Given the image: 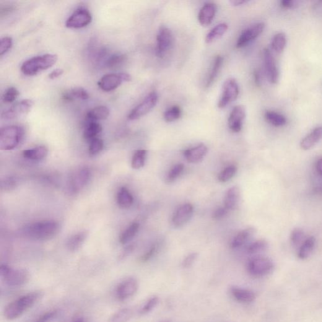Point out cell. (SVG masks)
Segmentation results:
<instances>
[{
	"label": "cell",
	"instance_id": "ac0fdd59",
	"mask_svg": "<svg viewBox=\"0 0 322 322\" xmlns=\"http://www.w3.org/2000/svg\"><path fill=\"white\" fill-rule=\"evenodd\" d=\"M193 214V207L186 204L179 207L173 215L172 222L176 227H181L186 224L191 219Z\"/></svg>",
	"mask_w": 322,
	"mask_h": 322
},
{
	"label": "cell",
	"instance_id": "52a82bcc",
	"mask_svg": "<svg viewBox=\"0 0 322 322\" xmlns=\"http://www.w3.org/2000/svg\"><path fill=\"white\" fill-rule=\"evenodd\" d=\"M131 75L126 72L108 74L101 77L98 85L104 92H110L120 87L122 83L131 82Z\"/></svg>",
	"mask_w": 322,
	"mask_h": 322
},
{
	"label": "cell",
	"instance_id": "5bb4252c",
	"mask_svg": "<svg viewBox=\"0 0 322 322\" xmlns=\"http://www.w3.org/2000/svg\"><path fill=\"white\" fill-rule=\"evenodd\" d=\"M92 20V14L89 10L85 8H79L67 20L66 26L70 28H83L89 25Z\"/></svg>",
	"mask_w": 322,
	"mask_h": 322
},
{
	"label": "cell",
	"instance_id": "ab89813d",
	"mask_svg": "<svg viewBox=\"0 0 322 322\" xmlns=\"http://www.w3.org/2000/svg\"><path fill=\"white\" fill-rule=\"evenodd\" d=\"M181 115V110L180 106H173L168 109L164 114V118L167 122H172L178 120Z\"/></svg>",
	"mask_w": 322,
	"mask_h": 322
},
{
	"label": "cell",
	"instance_id": "f6af8a7d",
	"mask_svg": "<svg viewBox=\"0 0 322 322\" xmlns=\"http://www.w3.org/2000/svg\"><path fill=\"white\" fill-rule=\"evenodd\" d=\"M305 233L300 228H296L293 230L291 234V242H292V245L295 247H298L302 246V244L305 241Z\"/></svg>",
	"mask_w": 322,
	"mask_h": 322
},
{
	"label": "cell",
	"instance_id": "f1b7e54d",
	"mask_svg": "<svg viewBox=\"0 0 322 322\" xmlns=\"http://www.w3.org/2000/svg\"><path fill=\"white\" fill-rule=\"evenodd\" d=\"M102 131V127L99 123L95 121H90L86 126L83 137L87 141H92L97 138L98 134Z\"/></svg>",
	"mask_w": 322,
	"mask_h": 322
},
{
	"label": "cell",
	"instance_id": "9f6ffc18",
	"mask_svg": "<svg viewBox=\"0 0 322 322\" xmlns=\"http://www.w3.org/2000/svg\"><path fill=\"white\" fill-rule=\"evenodd\" d=\"M64 73V70L60 68L54 69L52 71L50 74H49V78L51 79H54L58 78L59 76H62Z\"/></svg>",
	"mask_w": 322,
	"mask_h": 322
},
{
	"label": "cell",
	"instance_id": "6da1fadb",
	"mask_svg": "<svg viewBox=\"0 0 322 322\" xmlns=\"http://www.w3.org/2000/svg\"><path fill=\"white\" fill-rule=\"evenodd\" d=\"M60 231V225L54 220H44L25 225L23 235L31 239L46 240L54 238Z\"/></svg>",
	"mask_w": 322,
	"mask_h": 322
},
{
	"label": "cell",
	"instance_id": "8992f818",
	"mask_svg": "<svg viewBox=\"0 0 322 322\" xmlns=\"http://www.w3.org/2000/svg\"><path fill=\"white\" fill-rule=\"evenodd\" d=\"M247 269L252 276L262 277L271 273L274 269V264L269 258L256 257L248 262Z\"/></svg>",
	"mask_w": 322,
	"mask_h": 322
},
{
	"label": "cell",
	"instance_id": "d6986e66",
	"mask_svg": "<svg viewBox=\"0 0 322 322\" xmlns=\"http://www.w3.org/2000/svg\"><path fill=\"white\" fill-rule=\"evenodd\" d=\"M217 5L213 3H207L202 8L198 14V21L202 26L211 24L216 14Z\"/></svg>",
	"mask_w": 322,
	"mask_h": 322
},
{
	"label": "cell",
	"instance_id": "8d00e7d4",
	"mask_svg": "<svg viewBox=\"0 0 322 322\" xmlns=\"http://www.w3.org/2000/svg\"><path fill=\"white\" fill-rule=\"evenodd\" d=\"M287 45V36L283 32L277 33L272 38L271 47L272 49L276 53H281L285 50Z\"/></svg>",
	"mask_w": 322,
	"mask_h": 322
},
{
	"label": "cell",
	"instance_id": "7bdbcfd3",
	"mask_svg": "<svg viewBox=\"0 0 322 322\" xmlns=\"http://www.w3.org/2000/svg\"><path fill=\"white\" fill-rule=\"evenodd\" d=\"M237 168L235 166H230L223 170L219 174V180L222 183H225L232 179L237 173Z\"/></svg>",
	"mask_w": 322,
	"mask_h": 322
},
{
	"label": "cell",
	"instance_id": "ba28073f",
	"mask_svg": "<svg viewBox=\"0 0 322 322\" xmlns=\"http://www.w3.org/2000/svg\"><path fill=\"white\" fill-rule=\"evenodd\" d=\"M91 171L87 168H80L71 174L68 181V189L71 193H78L90 181Z\"/></svg>",
	"mask_w": 322,
	"mask_h": 322
},
{
	"label": "cell",
	"instance_id": "83f0119b",
	"mask_svg": "<svg viewBox=\"0 0 322 322\" xmlns=\"http://www.w3.org/2000/svg\"><path fill=\"white\" fill-rule=\"evenodd\" d=\"M110 115V110L105 106H98L93 108L87 113V118L90 121L105 120Z\"/></svg>",
	"mask_w": 322,
	"mask_h": 322
},
{
	"label": "cell",
	"instance_id": "ffe728a7",
	"mask_svg": "<svg viewBox=\"0 0 322 322\" xmlns=\"http://www.w3.org/2000/svg\"><path fill=\"white\" fill-rule=\"evenodd\" d=\"M208 152V147L205 144H199L191 149L184 150V155L191 163H198L204 159Z\"/></svg>",
	"mask_w": 322,
	"mask_h": 322
},
{
	"label": "cell",
	"instance_id": "8fae6325",
	"mask_svg": "<svg viewBox=\"0 0 322 322\" xmlns=\"http://www.w3.org/2000/svg\"><path fill=\"white\" fill-rule=\"evenodd\" d=\"M158 100V95L155 92L150 93L139 105L135 107L129 114V120H135L142 117L156 105Z\"/></svg>",
	"mask_w": 322,
	"mask_h": 322
},
{
	"label": "cell",
	"instance_id": "be15d7a7",
	"mask_svg": "<svg viewBox=\"0 0 322 322\" xmlns=\"http://www.w3.org/2000/svg\"><path fill=\"white\" fill-rule=\"evenodd\" d=\"M160 322H172V321H171V320H167L161 321Z\"/></svg>",
	"mask_w": 322,
	"mask_h": 322
},
{
	"label": "cell",
	"instance_id": "e575fe53",
	"mask_svg": "<svg viewBox=\"0 0 322 322\" xmlns=\"http://www.w3.org/2000/svg\"><path fill=\"white\" fill-rule=\"evenodd\" d=\"M223 62V58L221 56H217L215 58L214 64L212 67L211 71H210L209 77L207 80L206 87L209 88L211 87L213 83L216 79L218 74H219L220 69L222 68Z\"/></svg>",
	"mask_w": 322,
	"mask_h": 322
},
{
	"label": "cell",
	"instance_id": "484cf974",
	"mask_svg": "<svg viewBox=\"0 0 322 322\" xmlns=\"http://www.w3.org/2000/svg\"><path fill=\"white\" fill-rule=\"evenodd\" d=\"M87 232L83 231L71 236L67 240L66 247L70 251L74 252L78 250L83 243L87 239Z\"/></svg>",
	"mask_w": 322,
	"mask_h": 322
},
{
	"label": "cell",
	"instance_id": "11a10c76",
	"mask_svg": "<svg viewBox=\"0 0 322 322\" xmlns=\"http://www.w3.org/2000/svg\"><path fill=\"white\" fill-rule=\"evenodd\" d=\"M157 250L156 246L154 245L150 249V250L147 252V253H145L144 256H143L141 258V261L142 262H146L148 260H149L150 258H152L153 256L154 255L155 252Z\"/></svg>",
	"mask_w": 322,
	"mask_h": 322
},
{
	"label": "cell",
	"instance_id": "cb8c5ba5",
	"mask_svg": "<svg viewBox=\"0 0 322 322\" xmlns=\"http://www.w3.org/2000/svg\"><path fill=\"white\" fill-rule=\"evenodd\" d=\"M240 199V190L238 186H233L228 189L224 198L225 208L228 210L237 207Z\"/></svg>",
	"mask_w": 322,
	"mask_h": 322
},
{
	"label": "cell",
	"instance_id": "680465c9",
	"mask_svg": "<svg viewBox=\"0 0 322 322\" xmlns=\"http://www.w3.org/2000/svg\"><path fill=\"white\" fill-rule=\"evenodd\" d=\"M254 79H255L256 85H261V74L260 73H259V71H256L255 72H254Z\"/></svg>",
	"mask_w": 322,
	"mask_h": 322
},
{
	"label": "cell",
	"instance_id": "7a4b0ae2",
	"mask_svg": "<svg viewBox=\"0 0 322 322\" xmlns=\"http://www.w3.org/2000/svg\"><path fill=\"white\" fill-rule=\"evenodd\" d=\"M43 296L41 292H31L13 301L5 309V317L9 320L19 318L26 311L34 305Z\"/></svg>",
	"mask_w": 322,
	"mask_h": 322
},
{
	"label": "cell",
	"instance_id": "ee69618b",
	"mask_svg": "<svg viewBox=\"0 0 322 322\" xmlns=\"http://www.w3.org/2000/svg\"><path fill=\"white\" fill-rule=\"evenodd\" d=\"M126 61V56L122 54H114L111 56L106 62V66L109 68H116Z\"/></svg>",
	"mask_w": 322,
	"mask_h": 322
},
{
	"label": "cell",
	"instance_id": "c3c4849f",
	"mask_svg": "<svg viewBox=\"0 0 322 322\" xmlns=\"http://www.w3.org/2000/svg\"><path fill=\"white\" fill-rule=\"evenodd\" d=\"M13 40L12 38L7 36L2 38L0 41V55H4L7 52H9L12 48Z\"/></svg>",
	"mask_w": 322,
	"mask_h": 322
},
{
	"label": "cell",
	"instance_id": "94428289",
	"mask_svg": "<svg viewBox=\"0 0 322 322\" xmlns=\"http://www.w3.org/2000/svg\"><path fill=\"white\" fill-rule=\"evenodd\" d=\"M320 176V181H317V183L315 184V189L318 191H322V176Z\"/></svg>",
	"mask_w": 322,
	"mask_h": 322
},
{
	"label": "cell",
	"instance_id": "e0dca14e",
	"mask_svg": "<svg viewBox=\"0 0 322 322\" xmlns=\"http://www.w3.org/2000/svg\"><path fill=\"white\" fill-rule=\"evenodd\" d=\"M246 108L243 105H237L233 108L228 118V127L233 132H239L243 129L246 118Z\"/></svg>",
	"mask_w": 322,
	"mask_h": 322
},
{
	"label": "cell",
	"instance_id": "9c48e42d",
	"mask_svg": "<svg viewBox=\"0 0 322 322\" xmlns=\"http://www.w3.org/2000/svg\"><path fill=\"white\" fill-rule=\"evenodd\" d=\"M238 94L239 88L237 80L234 78L227 79L223 83L221 97L218 103V106L220 108L226 107L228 104L237 99Z\"/></svg>",
	"mask_w": 322,
	"mask_h": 322
},
{
	"label": "cell",
	"instance_id": "60d3db41",
	"mask_svg": "<svg viewBox=\"0 0 322 322\" xmlns=\"http://www.w3.org/2000/svg\"><path fill=\"white\" fill-rule=\"evenodd\" d=\"M158 303H159V298L157 297L154 296L150 298L140 309L139 313L140 315H144L150 312L157 306Z\"/></svg>",
	"mask_w": 322,
	"mask_h": 322
},
{
	"label": "cell",
	"instance_id": "277c9868",
	"mask_svg": "<svg viewBox=\"0 0 322 322\" xmlns=\"http://www.w3.org/2000/svg\"><path fill=\"white\" fill-rule=\"evenodd\" d=\"M23 129L17 126L4 127L0 131V149L4 150L14 149L23 138Z\"/></svg>",
	"mask_w": 322,
	"mask_h": 322
},
{
	"label": "cell",
	"instance_id": "91938a15",
	"mask_svg": "<svg viewBox=\"0 0 322 322\" xmlns=\"http://www.w3.org/2000/svg\"><path fill=\"white\" fill-rule=\"evenodd\" d=\"M230 2L233 6H239V5L245 4L248 2L245 1V0H232Z\"/></svg>",
	"mask_w": 322,
	"mask_h": 322
},
{
	"label": "cell",
	"instance_id": "4fadbf2b",
	"mask_svg": "<svg viewBox=\"0 0 322 322\" xmlns=\"http://www.w3.org/2000/svg\"><path fill=\"white\" fill-rule=\"evenodd\" d=\"M33 102L30 100L19 101L2 114V118L10 120L27 115L32 110Z\"/></svg>",
	"mask_w": 322,
	"mask_h": 322
},
{
	"label": "cell",
	"instance_id": "7402d4cb",
	"mask_svg": "<svg viewBox=\"0 0 322 322\" xmlns=\"http://www.w3.org/2000/svg\"><path fill=\"white\" fill-rule=\"evenodd\" d=\"M90 95L84 88L76 87L67 90L62 93V100L65 102H71L76 100H87L89 99Z\"/></svg>",
	"mask_w": 322,
	"mask_h": 322
},
{
	"label": "cell",
	"instance_id": "b9f144b4",
	"mask_svg": "<svg viewBox=\"0 0 322 322\" xmlns=\"http://www.w3.org/2000/svg\"><path fill=\"white\" fill-rule=\"evenodd\" d=\"M19 95V91L16 88L10 87L3 95L2 100L5 103H11L17 99Z\"/></svg>",
	"mask_w": 322,
	"mask_h": 322
},
{
	"label": "cell",
	"instance_id": "6125c7cd",
	"mask_svg": "<svg viewBox=\"0 0 322 322\" xmlns=\"http://www.w3.org/2000/svg\"><path fill=\"white\" fill-rule=\"evenodd\" d=\"M72 322H85V320H83V318H77L76 320H75L74 321H72Z\"/></svg>",
	"mask_w": 322,
	"mask_h": 322
},
{
	"label": "cell",
	"instance_id": "d590c367",
	"mask_svg": "<svg viewBox=\"0 0 322 322\" xmlns=\"http://www.w3.org/2000/svg\"><path fill=\"white\" fill-rule=\"evenodd\" d=\"M139 228V223L137 222L132 223L127 229L125 230L119 238V240L122 244H126L129 243L132 238L137 234Z\"/></svg>",
	"mask_w": 322,
	"mask_h": 322
},
{
	"label": "cell",
	"instance_id": "1f68e13d",
	"mask_svg": "<svg viewBox=\"0 0 322 322\" xmlns=\"http://www.w3.org/2000/svg\"><path fill=\"white\" fill-rule=\"evenodd\" d=\"M315 238L311 237L306 238L300 246L298 251V257L301 259H306L309 258L313 251L315 246Z\"/></svg>",
	"mask_w": 322,
	"mask_h": 322
},
{
	"label": "cell",
	"instance_id": "4dcf8cb0",
	"mask_svg": "<svg viewBox=\"0 0 322 322\" xmlns=\"http://www.w3.org/2000/svg\"><path fill=\"white\" fill-rule=\"evenodd\" d=\"M228 30V25L225 23H220L213 28L211 31L208 33L205 38V42L207 44L214 43V41L219 39L225 34Z\"/></svg>",
	"mask_w": 322,
	"mask_h": 322
},
{
	"label": "cell",
	"instance_id": "2e32d148",
	"mask_svg": "<svg viewBox=\"0 0 322 322\" xmlns=\"http://www.w3.org/2000/svg\"><path fill=\"white\" fill-rule=\"evenodd\" d=\"M265 28L264 23L261 22L251 26L244 31L239 38H238L236 47L237 48H242L248 45L251 42L255 40L257 37L261 34Z\"/></svg>",
	"mask_w": 322,
	"mask_h": 322
},
{
	"label": "cell",
	"instance_id": "816d5d0a",
	"mask_svg": "<svg viewBox=\"0 0 322 322\" xmlns=\"http://www.w3.org/2000/svg\"><path fill=\"white\" fill-rule=\"evenodd\" d=\"M16 184V179H15V178L10 177L4 182H3L2 184V189H11L15 188Z\"/></svg>",
	"mask_w": 322,
	"mask_h": 322
},
{
	"label": "cell",
	"instance_id": "f907efd6",
	"mask_svg": "<svg viewBox=\"0 0 322 322\" xmlns=\"http://www.w3.org/2000/svg\"><path fill=\"white\" fill-rule=\"evenodd\" d=\"M198 256V254L195 253L189 254V255L184 258L183 263H182V266H183L184 268H189V267H190L192 265H193L194 261L196 260Z\"/></svg>",
	"mask_w": 322,
	"mask_h": 322
},
{
	"label": "cell",
	"instance_id": "74e56055",
	"mask_svg": "<svg viewBox=\"0 0 322 322\" xmlns=\"http://www.w3.org/2000/svg\"><path fill=\"white\" fill-rule=\"evenodd\" d=\"M147 151L144 149L137 150L134 153L132 159V167L135 170L144 167L145 159H146Z\"/></svg>",
	"mask_w": 322,
	"mask_h": 322
},
{
	"label": "cell",
	"instance_id": "bcb514c9",
	"mask_svg": "<svg viewBox=\"0 0 322 322\" xmlns=\"http://www.w3.org/2000/svg\"><path fill=\"white\" fill-rule=\"evenodd\" d=\"M183 170L184 165L182 164H178L174 166L169 172L167 178H166L168 183H172V182L175 181L180 176Z\"/></svg>",
	"mask_w": 322,
	"mask_h": 322
},
{
	"label": "cell",
	"instance_id": "d6a6232c",
	"mask_svg": "<svg viewBox=\"0 0 322 322\" xmlns=\"http://www.w3.org/2000/svg\"><path fill=\"white\" fill-rule=\"evenodd\" d=\"M264 117L268 123L275 127L284 126L287 123V119L285 116L276 111H266Z\"/></svg>",
	"mask_w": 322,
	"mask_h": 322
},
{
	"label": "cell",
	"instance_id": "6f0895ef",
	"mask_svg": "<svg viewBox=\"0 0 322 322\" xmlns=\"http://www.w3.org/2000/svg\"><path fill=\"white\" fill-rule=\"evenodd\" d=\"M316 172L318 174L319 176H322V157L318 160L316 165Z\"/></svg>",
	"mask_w": 322,
	"mask_h": 322
},
{
	"label": "cell",
	"instance_id": "836d02e7",
	"mask_svg": "<svg viewBox=\"0 0 322 322\" xmlns=\"http://www.w3.org/2000/svg\"><path fill=\"white\" fill-rule=\"evenodd\" d=\"M134 315V311L131 308L120 309L113 314L108 322H128Z\"/></svg>",
	"mask_w": 322,
	"mask_h": 322
},
{
	"label": "cell",
	"instance_id": "f5cc1de1",
	"mask_svg": "<svg viewBox=\"0 0 322 322\" xmlns=\"http://www.w3.org/2000/svg\"><path fill=\"white\" fill-rule=\"evenodd\" d=\"M227 212L228 210L226 209V208H219V209L215 210V211L214 212V214H213V219L215 220H219L222 219V218L225 217V215H227Z\"/></svg>",
	"mask_w": 322,
	"mask_h": 322
},
{
	"label": "cell",
	"instance_id": "f35d334b",
	"mask_svg": "<svg viewBox=\"0 0 322 322\" xmlns=\"http://www.w3.org/2000/svg\"><path fill=\"white\" fill-rule=\"evenodd\" d=\"M268 248V243L265 240H258L252 243L247 249L250 254H257L266 251Z\"/></svg>",
	"mask_w": 322,
	"mask_h": 322
},
{
	"label": "cell",
	"instance_id": "7dc6e473",
	"mask_svg": "<svg viewBox=\"0 0 322 322\" xmlns=\"http://www.w3.org/2000/svg\"><path fill=\"white\" fill-rule=\"evenodd\" d=\"M104 144L102 140L98 138L93 139L90 142L89 152L91 155H95L100 153L103 149Z\"/></svg>",
	"mask_w": 322,
	"mask_h": 322
},
{
	"label": "cell",
	"instance_id": "d4e9b609",
	"mask_svg": "<svg viewBox=\"0 0 322 322\" xmlns=\"http://www.w3.org/2000/svg\"><path fill=\"white\" fill-rule=\"evenodd\" d=\"M256 233V230L253 227L246 228V229L240 231L233 238L232 243H231V246L233 249L240 248L249 240H250L255 235Z\"/></svg>",
	"mask_w": 322,
	"mask_h": 322
},
{
	"label": "cell",
	"instance_id": "603a6c76",
	"mask_svg": "<svg viewBox=\"0 0 322 322\" xmlns=\"http://www.w3.org/2000/svg\"><path fill=\"white\" fill-rule=\"evenodd\" d=\"M230 293L238 302L241 303H251L256 299V295L253 291L244 288L232 287L230 288Z\"/></svg>",
	"mask_w": 322,
	"mask_h": 322
},
{
	"label": "cell",
	"instance_id": "30bf717a",
	"mask_svg": "<svg viewBox=\"0 0 322 322\" xmlns=\"http://www.w3.org/2000/svg\"><path fill=\"white\" fill-rule=\"evenodd\" d=\"M173 35L172 32L166 26H161L158 30L157 35L156 55L160 58L168 53L172 48L173 44Z\"/></svg>",
	"mask_w": 322,
	"mask_h": 322
},
{
	"label": "cell",
	"instance_id": "f546056e",
	"mask_svg": "<svg viewBox=\"0 0 322 322\" xmlns=\"http://www.w3.org/2000/svg\"><path fill=\"white\" fill-rule=\"evenodd\" d=\"M116 200L119 206L123 209H127L133 204L134 198L128 189L122 187L118 191Z\"/></svg>",
	"mask_w": 322,
	"mask_h": 322
},
{
	"label": "cell",
	"instance_id": "7c38bea8",
	"mask_svg": "<svg viewBox=\"0 0 322 322\" xmlns=\"http://www.w3.org/2000/svg\"><path fill=\"white\" fill-rule=\"evenodd\" d=\"M139 283L133 277H127L119 283L116 288V297L121 302H124L133 297L138 290Z\"/></svg>",
	"mask_w": 322,
	"mask_h": 322
},
{
	"label": "cell",
	"instance_id": "9a60e30c",
	"mask_svg": "<svg viewBox=\"0 0 322 322\" xmlns=\"http://www.w3.org/2000/svg\"><path fill=\"white\" fill-rule=\"evenodd\" d=\"M263 61L265 74L267 79L271 84H276L279 80V71L276 60L269 49H264Z\"/></svg>",
	"mask_w": 322,
	"mask_h": 322
},
{
	"label": "cell",
	"instance_id": "44dd1931",
	"mask_svg": "<svg viewBox=\"0 0 322 322\" xmlns=\"http://www.w3.org/2000/svg\"><path fill=\"white\" fill-rule=\"evenodd\" d=\"M321 138L322 127H316L301 141L300 147L304 150H310L315 146Z\"/></svg>",
	"mask_w": 322,
	"mask_h": 322
},
{
	"label": "cell",
	"instance_id": "681fc988",
	"mask_svg": "<svg viewBox=\"0 0 322 322\" xmlns=\"http://www.w3.org/2000/svg\"><path fill=\"white\" fill-rule=\"evenodd\" d=\"M58 312L56 311H49V312L44 314L37 320L35 322H53L56 318Z\"/></svg>",
	"mask_w": 322,
	"mask_h": 322
},
{
	"label": "cell",
	"instance_id": "4316f807",
	"mask_svg": "<svg viewBox=\"0 0 322 322\" xmlns=\"http://www.w3.org/2000/svg\"><path fill=\"white\" fill-rule=\"evenodd\" d=\"M48 154V149L46 146H38L32 149L23 150V155L27 159L33 160H40L46 157Z\"/></svg>",
	"mask_w": 322,
	"mask_h": 322
},
{
	"label": "cell",
	"instance_id": "db71d44e",
	"mask_svg": "<svg viewBox=\"0 0 322 322\" xmlns=\"http://www.w3.org/2000/svg\"><path fill=\"white\" fill-rule=\"evenodd\" d=\"M298 2L294 0H283L280 2V6L284 9H293L297 6Z\"/></svg>",
	"mask_w": 322,
	"mask_h": 322
},
{
	"label": "cell",
	"instance_id": "3957f363",
	"mask_svg": "<svg viewBox=\"0 0 322 322\" xmlns=\"http://www.w3.org/2000/svg\"><path fill=\"white\" fill-rule=\"evenodd\" d=\"M58 59V56L53 54L33 57L23 62L21 67V71L26 76H34L51 68L56 63Z\"/></svg>",
	"mask_w": 322,
	"mask_h": 322
},
{
	"label": "cell",
	"instance_id": "5b68a950",
	"mask_svg": "<svg viewBox=\"0 0 322 322\" xmlns=\"http://www.w3.org/2000/svg\"><path fill=\"white\" fill-rule=\"evenodd\" d=\"M0 276L9 287H20L26 284L30 278V274L25 269H14L6 264L0 267Z\"/></svg>",
	"mask_w": 322,
	"mask_h": 322
}]
</instances>
